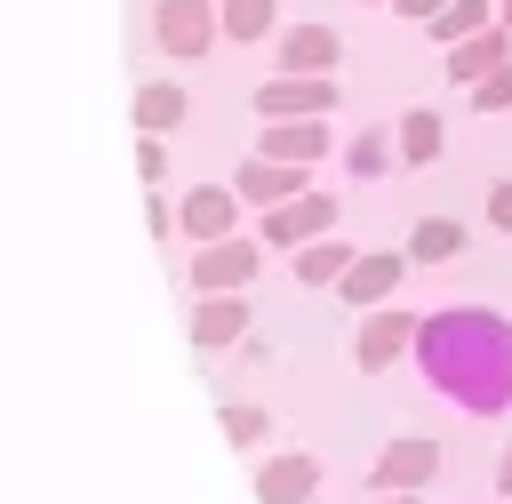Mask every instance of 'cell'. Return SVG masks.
I'll use <instances>...</instances> for the list:
<instances>
[{
  "label": "cell",
  "mask_w": 512,
  "mask_h": 504,
  "mask_svg": "<svg viewBox=\"0 0 512 504\" xmlns=\"http://www.w3.org/2000/svg\"><path fill=\"white\" fill-rule=\"evenodd\" d=\"M472 104H480V112H504V104H512V64H496L488 80H472Z\"/></svg>",
  "instance_id": "obj_24"
},
{
  "label": "cell",
  "mask_w": 512,
  "mask_h": 504,
  "mask_svg": "<svg viewBox=\"0 0 512 504\" xmlns=\"http://www.w3.org/2000/svg\"><path fill=\"white\" fill-rule=\"evenodd\" d=\"M184 112H192V96H184L176 80H144V88H136V128H144V136H160V128H176Z\"/></svg>",
  "instance_id": "obj_17"
},
{
  "label": "cell",
  "mask_w": 512,
  "mask_h": 504,
  "mask_svg": "<svg viewBox=\"0 0 512 504\" xmlns=\"http://www.w3.org/2000/svg\"><path fill=\"white\" fill-rule=\"evenodd\" d=\"M408 344H416V312H376V304H368V320H360V336H352V360H360L368 376H384Z\"/></svg>",
  "instance_id": "obj_7"
},
{
  "label": "cell",
  "mask_w": 512,
  "mask_h": 504,
  "mask_svg": "<svg viewBox=\"0 0 512 504\" xmlns=\"http://www.w3.org/2000/svg\"><path fill=\"white\" fill-rule=\"evenodd\" d=\"M240 336H248V296H240V288L192 304V344H200V352H224V344H240Z\"/></svg>",
  "instance_id": "obj_9"
},
{
  "label": "cell",
  "mask_w": 512,
  "mask_h": 504,
  "mask_svg": "<svg viewBox=\"0 0 512 504\" xmlns=\"http://www.w3.org/2000/svg\"><path fill=\"white\" fill-rule=\"evenodd\" d=\"M440 472V440H424V432H400V440H384L376 448V472H368V488H424Z\"/></svg>",
  "instance_id": "obj_4"
},
{
  "label": "cell",
  "mask_w": 512,
  "mask_h": 504,
  "mask_svg": "<svg viewBox=\"0 0 512 504\" xmlns=\"http://www.w3.org/2000/svg\"><path fill=\"white\" fill-rule=\"evenodd\" d=\"M216 32H224V16H216V0H160L152 8V40L168 48V56H208L216 48Z\"/></svg>",
  "instance_id": "obj_3"
},
{
  "label": "cell",
  "mask_w": 512,
  "mask_h": 504,
  "mask_svg": "<svg viewBox=\"0 0 512 504\" xmlns=\"http://www.w3.org/2000/svg\"><path fill=\"white\" fill-rule=\"evenodd\" d=\"M216 16H224V40H264L280 0H216Z\"/></svg>",
  "instance_id": "obj_21"
},
{
  "label": "cell",
  "mask_w": 512,
  "mask_h": 504,
  "mask_svg": "<svg viewBox=\"0 0 512 504\" xmlns=\"http://www.w3.org/2000/svg\"><path fill=\"white\" fill-rule=\"evenodd\" d=\"M176 216H184V232H192L200 248H208V240H232V224H240V192H232V184H192Z\"/></svg>",
  "instance_id": "obj_8"
},
{
  "label": "cell",
  "mask_w": 512,
  "mask_h": 504,
  "mask_svg": "<svg viewBox=\"0 0 512 504\" xmlns=\"http://www.w3.org/2000/svg\"><path fill=\"white\" fill-rule=\"evenodd\" d=\"M496 488L512 496V440H504V464H496Z\"/></svg>",
  "instance_id": "obj_28"
},
{
  "label": "cell",
  "mask_w": 512,
  "mask_h": 504,
  "mask_svg": "<svg viewBox=\"0 0 512 504\" xmlns=\"http://www.w3.org/2000/svg\"><path fill=\"white\" fill-rule=\"evenodd\" d=\"M232 192H240V200H256V208H280V200H296V192H312V184H304V168H296V160H240Z\"/></svg>",
  "instance_id": "obj_11"
},
{
  "label": "cell",
  "mask_w": 512,
  "mask_h": 504,
  "mask_svg": "<svg viewBox=\"0 0 512 504\" xmlns=\"http://www.w3.org/2000/svg\"><path fill=\"white\" fill-rule=\"evenodd\" d=\"M264 160H296V168H312L320 152H328V120H264V144H256Z\"/></svg>",
  "instance_id": "obj_15"
},
{
  "label": "cell",
  "mask_w": 512,
  "mask_h": 504,
  "mask_svg": "<svg viewBox=\"0 0 512 504\" xmlns=\"http://www.w3.org/2000/svg\"><path fill=\"white\" fill-rule=\"evenodd\" d=\"M376 504H416V488H392V496H376Z\"/></svg>",
  "instance_id": "obj_29"
},
{
  "label": "cell",
  "mask_w": 512,
  "mask_h": 504,
  "mask_svg": "<svg viewBox=\"0 0 512 504\" xmlns=\"http://www.w3.org/2000/svg\"><path fill=\"white\" fill-rule=\"evenodd\" d=\"M136 176H144V184H160V176H168V144H160V136H144V144H136Z\"/></svg>",
  "instance_id": "obj_25"
},
{
  "label": "cell",
  "mask_w": 512,
  "mask_h": 504,
  "mask_svg": "<svg viewBox=\"0 0 512 504\" xmlns=\"http://www.w3.org/2000/svg\"><path fill=\"white\" fill-rule=\"evenodd\" d=\"M312 488H320V456H304V448H288L256 472V504H312Z\"/></svg>",
  "instance_id": "obj_10"
},
{
  "label": "cell",
  "mask_w": 512,
  "mask_h": 504,
  "mask_svg": "<svg viewBox=\"0 0 512 504\" xmlns=\"http://www.w3.org/2000/svg\"><path fill=\"white\" fill-rule=\"evenodd\" d=\"M344 96H336V80L328 72H272L264 88H256V112L264 120H328Z\"/></svg>",
  "instance_id": "obj_2"
},
{
  "label": "cell",
  "mask_w": 512,
  "mask_h": 504,
  "mask_svg": "<svg viewBox=\"0 0 512 504\" xmlns=\"http://www.w3.org/2000/svg\"><path fill=\"white\" fill-rule=\"evenodd\" d=\"M264 432H272V416H264V408H248V400H224V440H232V448H256Z\"/></svg>",
  "instance_id": "obj_23"
},
{
  "label": "cell",
  "mask_w": 512,
  "mask_h": 504,
  "mask_svg": "<svg viewBox=\"0 0 512 504\" xmlns=\"http://www.w3.org/2000/svg\"><path fill=\"white\" fill-rule=\"evenodd\" d=\"M488 224L512 232V184H488Z\"/></svg>",
  "instance_id": "obj_26"
},
{
  "label": "cell",
  "mask_w": 512,
  "mask_h": 504,
  "mask_svg": "<svg viewBox=\"0 0 512 504\" xmlns=\"http://www.w3.org/2000/svg\"><path fill=\"white\" fill-rule=\"evenodd\" d=\"M392 8H400V16H416V24H432V16L448 8V0H392Z\"/></svg>",
  "instance_id": "obj_27"
},
{
  "label": "cell",
  "mask_w": 512,
  "mask_h": 504,
  "mask_svg": "<svg viewBox=\"0 0 512 504\" xmlns=\"http://www.w3.org/2000/svg\"><path fill=\"white\" fill-rule=\"evenodd\" d=\"M320 232H336V200H328V192H296V200H280V208L264 216V248H304V240H320Z\"/></svg>",
  "instance_id": "obj_5"
},
{
  "label": "cell",
  "mask_w": 512,
  "mask_h": 504,
  "mask_svg": "<svg viewBox=\"0 0 512 504\" xmlns=\"http://www.w3.org/2000/svg\"><path fill=\"white\" fill-rule=\"evenodd\" d=\"M248 280H256V240H240V232L232 240H208L192 256V288L200 296H224V288H248Z\"/></svg>",
  "instance_id": "obj_6"
},
{
  "label": "cell",
  "mask_w": 512,
  "mask_h": 504,
  "mask_svg": "<svg viewBox=\"0 0 512 504\" xmlns=\"http://www.w3.org/2000/svg\"><path fill=\"white\" fill-rule=\"evenodd\" d=\"M392 144H400V160H408V168H432V160L448 152V128H440V112H432V104H408V112H400V128H392Z\"/></svg>",
  "instance_id": "obj_16"
},
{
  "label": "cell",
  "mask_w": 512,
  "mask_h": 504,
  "mask_svg": "<svg viewBox=\"0 0 512 504\" xmlns=\"http://www.w3.org/2000/svg\"><path fill=\"white\" fill-rule=\"evenodd\" d=\"M440 48H456V40H472V32H488V0H448L432 24H424Z\"/></svg>",
  "instance_id": "obj_20"
},
{
  "label": "cell",
  "mask_w": 512,
  "mask_h": 504,
  "mask_svg": "<svg viewBox=\"0 0 512 504\" xmlns=\"http://www.w3.org/2000/svg\"><path fill=\"white\" fill-rule=\"evenodd\" d=\"M336 56H344V40L328 24H288L280 32V72H336Z\"/></svg>",
  "instance_id": "obj_13"
},
{
  "label": "cell",
  "mask_w": 512,
  "mask_h": 504,
  "mask_svg": "<svg viewBox=\"0 0 512 504\" xmlns=\"http://www.w3.org/2000/svg\"><path fill=\"white\" fill-rule=\"evenodd\" d=\"M400 272H408V256H392V248H376V256H352L344 264V304H384L392 288H400Z\"/></svg>",
  "instance_id": "obj_12"
},
{
  "label": "cell",
  "mask_w": 512,
  "mask_h": 504,
  "mask_svg": "<svg viewBox=\"0 0 512 504\" xmlns=\"http://www.w3.org/2000/svg\"><path fill=\"white\" fill-rule=\"evenodd\" d=\"M504 32H512V0H504Z\"/></svg>",
  "instance_id": "obj_30"
},
{
  "label": "cell",
  "mask_w": 512,
  "mask_h": 504,
  "mask_svg": "<svg viewBox=\"0 0 512 504\" xmlns=\"http://www.w3.org/2000/svg\"><path fill=\"white\" fill-rule=\"evenodd\" d=\"M408 256H416V264H448V256H464V224H448V216H424V224L408 232Z\"/></svg>",
  "instance_id": "obj_19"
},
{
  "label": "cell",
  "mask_w": 512,
  "mask_h": 504,
  "mask_svg": "<svg viewBox=\"0 0 512 504\" xmlns=\"http://www.w3.org/2000/svg\"><path fill=\"white\" fill-rule=\"evenodd\" d=\"M416 368L440 400L472 408V416H504L512 408V320L488 304H448L432 320H416Z\"/></svg>",
  "instance_id": "obj_1"
},
{
  "label": "cell",
  "mask_w": 512,
  "mask_h": 504,
  "mask_svg": "<svg viewBox=\"0 0 512 504\" xmlns=\"http://www.w3.org/2000/svg\"><path fill=\"white\" fill-rule=\"evenodd\" d=\"M392 152H400V144H392L384 128H360V136L344 144V160H352V176H384V168H392Z\"/></svg>",
  "instance_id": "obj_22"
},
{
  "label": "cell",
  "mask_w": 512,
  "mask_h": 504,
  "mask_svg": "<svg viewBox=\"0 0 512 504\" xmlns=\"http://www.w3.org/2000/svg\"><path fill=\"white\" fill-rule=\"evenodd\" d=\"M344 264H352V248H344L336 232H320V240H304V248H296V280H304V288H336V280H344Z\"/></svg>",
  "instance_id": "obj_18"
},
{
  "label": "cell",
  "mask_w": 512,
  "mask_h": 504,
  "mask_svg": "<svg viewBox=\"0 0 512 504\" xmlns=\"http://www.w3.org/2000/svg\"><path fill=\"white\" fill-rule=\"evenodd\" d=\"M496 64H512V32H504V24H488V32H472V40L448 48V80H464V88L488 80Z\"/></svg>",
  "instance_id": "obj_14"
}]
</instances>
